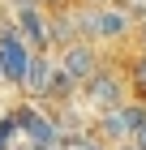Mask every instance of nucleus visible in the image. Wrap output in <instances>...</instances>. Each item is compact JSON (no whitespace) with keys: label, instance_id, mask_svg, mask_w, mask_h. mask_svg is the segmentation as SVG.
I'll use <instances>...</instances> for the list:
<instances>
[{"label":"nucleus","instance_id":"nucleus-13","mask_svg":"<svg viewBox=\"0 0 146 150\" xmlns=\"http://www.w3.org/2000/svg\"><path fill=\"white\" fill-rule=\"evenodd\" d=\"M43 4H60V0H43Z\"/></svg>","mask_w":146,"mask_h":150},{"label":"nucleus","instance_id":"nucleus-8","mask_svg":"<svg viewBox=\"0 0 146 150\" xmlns=\"http://www.w3.org/2000/svg\"><path fill=\"white\" fill-rule=\"evenodd\" d=\"M52 39H73V22H60V17H52Z\"/></svg>","mask_w":146,"mask_h":150},{"label":"nucleus","instance_id":"nucleus-14","mask_svg":"<svg viewBox=\"0 0 146 150\" xmlns=\"http://www.w3.org/2000/svg\"><path fill=\"white\" fill-rule=\"evenodd\" d=\"M120 150H133V146H129V142H125V146H120Z\"/></svg>","mask_w":146,"mask_h":150},{"label":"nucleus","instance_id":"nucleus-7","mask_svg":"<svg viewBox=\"0 0 146 150\" xmlns=\"http://www.w3.org/2000/svg\"><path fill=\"white\" fill-rule=\"evenodd\" d=\"M17 17H22V30H26V35H30L34 52H39V47L47 43V35H43V26H39V13H34V9H22V13H17Z\"/></svg>","mask_w":146,"mask_h":150},{"label":"nucleus","instance_id":"nucleus-12","mask_svg":"<svg viewBox=\"0 0 146 150\" xmlns=\"http://www.w3.org/2000/svg\"><path fill=\"white\" fill-rule=\"evenodd\" d=\"M129 4H146V0H129Z\"/></svg>","mask_w":146,"mask_h":150},{"label":"nucleus","instance_id":"nucleus-15","mask_svg":"<svg viewBox=\"0 0 146 150\" xmlns=\"http://www.w3.org/2000/svg\"><path fill=\"white\" fill-rule=\"evenodd\" d=\"M90 4H103V0H90Z\"/></svg>","mask_w":146,"mask_h":150},{"label":"nucleus","instance_id":"nucleus-10","mask_svg":"<svg viewBox=\"0 0 146 150\" xmlns=\"http://www.w3.org/2000/svg\"><path fill=\"white\" fill-rule=\"evenodd\" d=\"M129 146H133V150H146V125L133 133V142H129Z\"/></svg>","mask_w":146,"mask_h":150},{"label":"nucleus","instance_id":"nucleus-9","mask_svg":"<svg viewBox=\"0 0 146 150\" xmlns=\"http://www.w3.org/2000/svg\"><path fill=\"white\" fill-rule=\"evenodd\" d=\"M133 86H137V94H146V56L133 64Z\"/></svg>","mask_w":146,"mask_h":150},{"label":"nucleus","instance_id":"nucleus-4","mask_svg":"<svg viewBox=\"0 0 146 150\" xmlns=\"http://www.w3.org/2000/svg\"><path fill=\"white\" fill-rule=\"evenodd\" d=\"M86 99L95 107H120V77L116 73H108V69H95V77L86 81Z\"/></svg>","mask_w":146,"mask_h":150},{"label":"nucleus","instance_id":"nucleus-3","mask_svg":"<svg viewBox=\"0 0 146 150\" xmlns=\"http://www.w3.org/2000/svg\"><path fill=\"white\" fill-rule=\"evenodd\" d=\"M146 125V107H112V112L103 116V133L108 137H133L137 129Z\"/></svg>","mask_w":146,"mask_h":150},{"label":"nucleus","instance_id":"nucleus-1","mask_svg":"<svg viewBox=\"0 0 146 150\" xmlns=\"http://www.w3.org/2000/svg\"><path fill=\"white\" fill-rule=\"evenodd\" d=\"M95 69H99V60H95V47H90V43H69V47H65V64H60V73H65L69 81H90Z\"/></svg>","mask_w":146,"mask_h":150},{"label":"nucleus","instance_id":"nucleus-5","mask_svg":"<svg viewBox=\"0 0 146 150\" xmlns=\"http://www.w3.org/2000/svg\"><path fill=\"white\" fill-rule=\"evenodd\" d=\"M26 90L30 94H52V81H56V69L47 64V56H30V64H26Z\"/></svg>","mask_w":146,"mask_h":150},{"label":"nucleus","instance_id":"nucleus-11","mask_svg":"<svg viewBox=\"0 0 146 150\" xmlns=\"http://www.w3.org/2000/svg\"><path fill=\"white\" fill-rule=\"evenodd\" d=\"M142 47H146V22H142Z\"/></svg>","mask_w":146,"mask_h":150},{"label":"nucleus","instance_id":"nucleus-6","mask_svg":"<svg viewBox=\"0 0 146 150\" xmlns=\"http://www.w3.org/2000/svg\"><path fill=\"white\" fill-rule=\"evenodd\" d=\"M125 26H129V13H120V9H99V39H103V35H120Z\"/></svg>","mask_w":146,"mask_h":150},{"label":"nucleus","instance_id":"nucleus-2","mask_svg":"<svg viewBox=\"0 0 146 150\" xmlns=\"http://www.w3.org/2000/svg\"><path fill=\"white\" fill-rule=\"evenodd\" d=\"M26 64H30L26 43L13 35V30H4V35H0V69H4V77H9V81H22L26 77Z\"/></svg>","mask_w":146,"mask_h":150}]
</instances>
